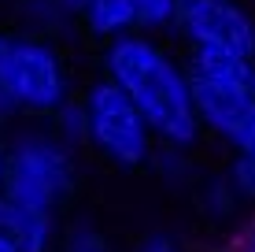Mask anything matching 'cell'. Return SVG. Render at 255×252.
I'll list each match as a JSON object with an SVG mask.
<instances>
[{"label": "cell", "mask_w": 255, "mask_h": 252, "mask_svg": "<svg viewBox=\"0 0 255 252\" xmlns=\"http://www.w3.org/2000/svg\"><path fill=\"white\" fill-rule=\"evenodd\" d=\"M78 189V149H70L52 123H19L7 134V189L11 201L63 212Z\"/></svg>", "instance_id": "cell-4"}, {"label": "cell", "mask_w": 255, "mask_h": 252, "mask_svg": "<svg viewBox=\"0 0 255 252\" xmlns=\"http://www.w3.org/2000/svg\"><path fill=\"white\" fill-rule=\"evenodd\" d=\"M56 252H119L115 241L108 238L100 227H93V223H70L63 227V238H59V249Z\"/></svg>", "instance_id": "cell-11"}, {"label": "cell", "mask_w": 255, "mask_h": 252, "mask_svg": "<svg viewBox=\"0 0 255 252\" xmlns=\"http://www.w3.org/2000/svg\"><path fill=\"white\" fill-rule=\"evenodd\" d=\"M178 37L189 52H230L255 59V11L244 0H185Z\"/></svg>", "instance_id": "cell-6"}, {"label": "cell", "mask_w": 255, "mask_h": 252, "mask_svg": "<svg viewBox=\"0 0 255 252\" xmlns=\"http://www.w3.org/2000/svg\"><path fill=\"white\" fill-rule=\"evenodd\" d=\"M226 175H230L237 197H241L244 212H255V156H230L226 163Z\"/></svg>", "instance_id": "cell-14"}, {"label": "cell", "mask_w": 255, "mask_h": 252, "mask_svg": "<svg viewBox=\"0 0 255 252\" xmlns=\"http://www.w3.org/2000/svg\"><path fill=\"white\" fill-rule=\"evenodd\" d=\"M0 234L7 241H15L22 252H56L59 238H63V223L56 212L33 208L11 197H0Z\"/></svg>", "instance_id": "cell-7"}, {"label": "cell", "mask_w": 255, "mask_h": 252, "mask_svg": "<svg viewBox=\"0 0 255 252\" xmlns=\"http://www.w3.org/2000/svg\"><path fill=\"white\" fill-rule=\"evenodd\" d=\"M78 100L85 108V149L96 160H104L115 171L152 167L159 141H155L152 126L144 123V115L137 111V104L111 78H89Z\"/></svg>", "instance_id": "cell-5"}, {"label": "cell", "mask_w": 255, "mask_h": 252, "mask_svg": "<svg viewBox=\"0 0 255 252\" xmlns=\"http://www.w3.org/2000/svg\"><path fill=\"white\" fill-rule=\"evenodd\" d=\"M0 252H22V249H19V245H15V241H7V238H4V234H0Z\"/></svg>", "instance_id": "cell-19"}, {"label": "cell", "mask_w": 255, "mask_h": 252, "mask_svg": "<svg viewBox=\"0 0 255 252\" xmlns=\"http://www.w3.org/2000/svg\"><path fill=\"white\" fill-rule=\"evenodd\" d=\"M204 137L230 156H255V59L230 52H189Z\"/></svg>", "instance_id": "cell-3"}, {"label": "cell", "mask_w": 255, "mask_h": 252, "mask_svg": "<svg viewBox=\"0 0 255 252\" xmlns=\"http://www.w3.org/2000/svg\"><path fill=\"white\" fill-rule=\"evenodd\" d=\"M152 171L166 182V186H196L192 152H185V149H159L155 160H152Z\"/></svg>", "instance_id": "cell-12"}, {"label": "cell", "mask_w": 255, "mask_h": 252, "mask_svg": "<svg viewBox=\"0 0 255 252\" xmlns=\"http://www.w3.org/2000/svg\"><path fill=\"white\" fill-rule=\"evenodd\" d=\"M74 97V71L56 37L0 26V130L52 123Z\"/></svg>", "instance_id": "cell-2"}, {"label": "cell", "mask_w": 255, "mask_h": 252, "mask_svg": "<svg viewBox=\"0 0 255 252\" xmlns=\"http://www.w3.org/2000/svg\"><path fill=\"white\" fill-rule=\"evenodd\" d=\"M7 189V134L0 130V197Z\"/></svg>", "instance_id": "cell-18"}, {"label": "cell", "mask_w": 255, "mask_h": 252, "mask_svg": "<svg viewBox=\"0 0 255 252\" xmlns=\"http://www.w3.org/2000/svg\"><path fill=\"white\" fill-rule=\"evenodd\" d=\"M181 4H185V0H137V7H140V33H152V37L178 33Z\"/></svg>", "instance_id": "cell-10"}, {"label": "cell", "mask_w": 255, "mask_h": 252, "mask_svg": "<svg viewBox=\"0 0 255 252\" xmlns=\"http://www.w3.org/2000/svg\"><path fill=\"white\" fill-rule=\"evenodd\" d=\"M52 7H56L59 15H67L70 22H78L82 19V11H85V4H89V0H48Z\"/></svg>", "instance_id": "cell-17"}, {"label": "cell", "mask_w": 255, "mask_h": 252, "mask_svg": "<svg viewBox=\"0 0 255 252\" xmlns=\"http://www.w3.org/2000/svg\"><path fill=\"white\" fill-rule=\"evenodd\" d=\"M78 26H82L85 37L100 41V48H104L119 37L140 33V7H137V0H89Z\"/></svg>", "instance_id": "cell-8"}, {"label": "cell", "mask_w": 255, "mask_h": 252, "mask_svg": "<svg viewBox=\"0 0 255 252\" xmlns=\"http://www.w3.org/2000/svg\"><path fill=\"white\" fill-rule=\"evenodd\" d=\"M200 252H230V249H200Z\"/></svg>", "instance_id": "cell-20"}, {"label": "cell", "mask_w": 255, "mask_h": 252, "mask_svg": "<svg viewBox=\"0 0 255 252\" xmlns=\"http://www.w3.org/2000/svg\"><path fill=\"white\" fill-rule=\"evenodd\" d=\"M100 74L111 78L144 123L152 126L159 149L192 152L204 137L196 108V85L189 74V59L178 56L163 37L129 33L100 48Z\"/></svg>", "instance_id": "cell-1"}, {"label": "cell", "mask_w": 255, "mask_h": 252, "mask_svg": "<svg viewBox=\"0 0 255 252\" xmlns=\"http://www.w3.org/2000/svg\"><path fill=\"white\" fill-rule=\"evenodd\" d=\"M52 130L63 137L70 149L82 152V149H85V108H82V100L74 97V100L67 104V108H59V111H56V119H52Z\"/></svg>", "instance_id": "cell-13"}, {"label": "cell", "mask_w": 255, "mask_h": 252, "mask_svg": "<svg viewBox=\"0 0 255 252\" xmlns=\"http://www.w3.org/2000/svg\"><path fill=\"white\" fill-rule=\"evenodd\" d=\"M129 252H192V249L185 245V238H181L178 230H170V227H148L133 241V249H129Z\"/></svg>", "instance_id": "cell-15"}, {"label": "cell", "mask_w": 255, "mask_h": 252, "mask_svg": "<svg viewBox=\"0 0 255 252\" xmlns=\"http://www.w3.org/2000/svg\"><path fill=\"white\" fill-rule=\"evenodd\" d=\"M226 249H230V252H255V212L233 227L230 245H226Z\"/></svg>", "instance_id": "cell-16"}, {"label": "cell", "mask_w": 255, "mask_h": 252, "mask_svg": "<svg viewBox=\"0 0 255 252\" xmlns=\"http://www.w3.org/2000/svg\"><path fill=\"white\" fill-rule=\"evenodd\" d=\"M196 208L207 215L211 223H230L237 219V215L244 212V204H241V197H237V189H233V182L230 175H226V167L222 171H211V175L204 178H196Z\"/></svg>", "instance_id": "cell-9"}]
</instances>
